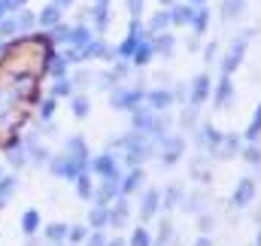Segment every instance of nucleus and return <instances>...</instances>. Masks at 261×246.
Listing matches in <instances>:
<instances>
[{
    "label": "nucleus",
    "instance_id": "1",
    "mask_svg": "<svg viewBox=\"0 0 261 246\" xmlns=\"http://www.w3.org/2000/svg\"><path fill=\"white\" fill-rule=\"evenodd\" d=\"M134 131L140 134H152L158 140H164V119L155 113V110H134Z\"/></svg>",
    "mask_w": 261,
    "mask_h": 246
},
{
    "label": "nucleus",
    "instance_id": "2",
    "mask_svg": "<svg viewBox=\"0 0 261 246\" xmlns=\"http://www.w3.org/2000/svg\"><path fill=\"white\" fill-rule=\"evenodd\" d=\"M140 101H143V91L140 88H119V91H113V110H137L140 107Z\"/></svg>",
    "mask_w": 261,
    "mask_h": 246
},
{
    "label": "nucleus",
    "instance_id": "3",
    "mask_svg": "<svg viewBox=\"0 0 261 246\" xmlns=\"http://www.w3.org/2000/svg\"><path fill=\"white\" fill-rule=\"evenodd\" d=\"M52 174H55V177H61V180H76V177H79V174H85V170H82V167H79V164H76V161L64 152V155L52 158Z\"/></svg>",
    "mask_w": 261,
    "mask_h": 246
},
{
    "label": "nucleus",
    "instance_id": "4",
    "mask_svg": "<svg viewBox=\"0 0 261 246\" xmlns=\"http://www.w3.org/2000/svg\"><path fill=\"white\" fill-rule=\"evenodd\" d=\"M91 167H94V174L100 177V180H122V174H119V164H116V158L107 152V155H97L94 161H91Z\"/></svg>",
    "mask_w": 261,
    "mask_h": 246
},
{
    "label": "nucleus",
    "instance_id": "5",
    "mask_svg": "<svg viewBox=\"0 0 261 246\" xmlns=\"http://www.w3.org/2000/svg\"><path fill=\"white\" fill-rule=\"evenodd\" d=\"M182 149H186V140H182V137H167V140H164L161 161H164V164H176L179 155H182Z\"/></svg>",
    "mask_w": 261,
    "mask_h": 246
},
{
    "label": "nucleus",
    "instance_id": "6",
    "mask_svg": "<svg viewBox=\"0 0 261 246\" xmlns=\"http://www.w3.org/2000/svg\"><path fill=\"white\" fill-rule=\"evenodd\" d=\"M158 207H161V194H158L155 188H149V191L143 194V201H140V219L149 222V219L158 213Z\"/></svg>",
    "mask_w": 261,
    "mask_h": 246
},
{
    "label": "nucleus",
    "instance_id": "7",
    "mask_svg": "<svg viewBox=\"0 0 261 246\" xmlns=\"http://www.w3.org/2000/svg\"><path fill=\"white\" fill-rule=\"evenodd\" d=\"M206 94H210V76H206V73H200V76H195V82H192L189 101H192L195 107H200V104L206 101Z\"/></svg>",
    "mask_w": 261,
    "mask_h": 246
},
{
    "label": "nucleus",
    "instance_id": "8",
    "mask_svg": "<svg viewBox=\"0 0 261 246\" xmlns=\"http://www.w3.org/2000/svg\"><path fill=\"white\" fill-rule=\"evenodd\" d=\"M67 155H70L82 170L88 167V152H85V140H82V137H70V143H67Z\"/></svg>",
    "mask_w": 261,
    "mask_h": 246
},
{
    "label": "nucleus",
    "instance_id": "9",
    "mask_svg": "<svg viewBox=\"0 0 261 246\" xmlns=\"http://www.w3.org/2000/svg\"><path fill=\"white\" fill-rule=\"evenodd\" d=\"M243 52H246V37H243V40H234V46H231V52H228L225 64H222V70H225V73H234L237 64L243 61Z\"/></svg>",
    "mask_w": 261,
    "mask_h": 246
},
{
    "label": "nucleus",
    "instance_id": "10",
    "mask_svg": "<svg viewBox=\"0 0 261 246\" xmlns=\"http://www.w3.org/2000/svg\"><path fill=\"white\" fill-rule=\"evenodd\" d=\"M146 97H149V110H155V113H161V110H167L173 104V91H167V88H155Z\"/></svg>",
    "mask_w": 261,
    "mask_h": 246
},
{
    "label": "nucleus",
    "instance_id": "11",
    "mask_svg": "<svg viewBox=\"0 0 261 246\" xmlns=\"http://www.w3.org/2000/svg\"><path fill=\"white\" fill-rule=\"evenodd\" d=\"M119 194H122V180H103V185L97 188V194H94V198H97V204H103V207H107V204H110L113 198H119Z\"/></svg>",
    "mask_w": 261,
    "mask_h": 246
},
{
    "label": "nucleus",
    "instance_id": "12",
    "mask_svg": "<svg viewBox=\"0 0 261 246\" xmlns=\"http://www.w3.org/2000/svg\"><path fill=\"white\" fill-rule=\"evenodd\" d=\"M252 198H255V183L246 177V180H240L237 188H234V204L237 207H246V204H252Z\"/></svg>",
    "mask_w": 261,
    "mask_h": 246
},
{
    "label": "nucleus",
    "instance_id": "13",
    "mask_svg": "<svg viewBox=\"0 0 261 246\" xmlns=\"http://www.w3.org/2000/svg\"><path fill=\"white\" fill-rule=\"evenodd\" d=\"M231 97H234V85H231V76L225 73L222 79H219V88H216V107L222 110V107H228L231 104Z\"/></svg>",
    "mask_w": 261,
    "mask_h": 246
},
{
    "label": "nucleus",
    "instance_id": "14",
    "mask_svg": "<svg viewBox=\"0 0 261 246\" xmlns=\"http://www.w3.org/2000/svg\"><path fill=\"white\" fill-rule=\"evenodd\" d=\"M125 222H128V198L119 194L116 207L110 210V225H125Z\"/></svg>",
    "mask_w": 261,
    "mask_h": 246
},
{
    "label": "nucleus",
    "instance_id": "15",
    "mask_svg": "<svg viewBox=\"0 0 261 246\" xmlns=\"http://www.w3.org/2000/svg\"><path fill=\"white\" fill-rule=\"evenodd\" d=\"M37 21L43 24V28H55V24H61V6H46L40 15H37Z\"/></svg>",
    "mask_w": 261,
    "mask_h": 246
},
{
    "label": "nucleus",
    "instance_id": "16",
    "mask_svg": "<svg viewBox=\"0 0 261 246\" xmlns=\"http://www.w3.org/2000/svg\"><path fill=\"white\" fill-rule=\"evenodd\" d=\"M173 46H176V40L170 37V34H158L155 40H152V49H155V55H173Z\"/></svg>",
    "mask_w": 261,
    "mask_h": 246
},
{
    "label": "nucleus",
    "instance_id": "17",
    "mask_svg": "<svg viewBox=\"0 0 261 246\" xmlns=\"http://www.w3.org/2000/svg\"><path fill=\"white\" fill-rule=\"evenodd\" d=\"M82 58H110V49L103 40H91L82 46Z\"/></svg>",
    "mask_w": 261,
    "mask_h": 246
},
{
    "label": "nucleus",
    "instance_id": "18",
    "mask_svg": "<svg viewBox=\"0 0 261 246\" xmlns=\"http://www.w3.org/2000/svg\"><path fill=\"white\" fill-rule=\"evenodd\" d=\"M152 55H155V49H152V43H146V40H140L130 58H134V64H140V67H146V64L152 61Z\"/></svg>",
    "mask_w": 261,
    "mask_h": 246
},
{
    "label": "nucleus",
    "instance_id": "19",
    "mask_svg": "<svg viewBox=\"0 0 261 246\" xmlns=\"http://www.w3.org/2000/svg\"><path fill=\"white\" fill-rule=\"evenodd\" d=\"M192 15H195V6H192V3H186V6H173V9H170V24H189Z\"/></svg>",
    "mask_w": 261,
    "mask_h": 246
},
{
    "label": "nucleus",
    "instance_id": "20",
    "mask_svg": "<svg viewBox=\"0 0 261 246\" xmlns=\"http://www.w3.org/2000/svg\"><path fill=\"white\" fill-rule=\"evenodd\" d=\"M213 155H216V158H222V161L234 158V155H237V137H222V143H219V149H216Z\"/></svg>",
    "mask_w": 261,
    "mask_h": 246
},
{
    "label": "nucleus",
    "instance_id": "21",
    "mask_svg": "<svg viewBox=\"0 0 261 246\" xmlns=\"http://www.w3.org/2000/svg\"><path fill=\"white\" fill-rule=\"evenodd\" d=\"M88 222H91V228H94V231H100L103 225H110V210H107L103 204H97V207L88 213Z\"/></svg>",
    "mask_w": 261,
    "mask_h": 246
},
{
    "label": "nucleus",
    "instance_id": "22",
    "mask_svg": "<svg viewBox=\"0 0 261 246\" xmlns=\"http://www.w3.org/2000/svg\"><path fill=\"white\" fill-rule=\"evenodd\" d=\"M67 43H73V46H85V43H91V31L85 28V24H76V28H70V40Z\"/></svg>",
    "mask_w": 261,
    "mask_h": 246
},
{
    "label": "nucleus",
    "instance_id": "23",
    "mask_svg": "<svg viewBox=\"0 0 261 246\" xmlns=\"http://www.w3.org/2000/svg\"><path fill=\"white\" fill-rule=\"evenodd\" d=\"M137 43H140V28L134 24V28H130V37L119 46V55H122V58H130V55H134V49H137Z\"/></svg>",
    "mask_w": 261,
    "mask_h": 246
},
{
    "label": "nucleus",
    "instance_id": "24",
    "mask_svg": "<svg viewBox=\"0 0 261 246\" xmlns=\"http://www.w3.org/2000/svg\"><path fill=\"white\" fill-rule=\"evenodd\" d=\"M167 24H170V12H167V9H158V12L152 15V21H149V28H152L155 34H164Z\"/></svg>",
    "mask_w": 261,
    "mask_h": 246
},
{
    "label": "nucleus",
    "instance_id": "25",
    "mask_svg": "<svg viewBox=\"0 0 261 246\" xmlns=\"http://www.w3.org/2000/svg\"><path fill=\"white\" fill-rule=\"evenodd\" d=\"M161 204H164L167 210L179 207V204H182V188H179V185H170V188H167V194L161 198Z\"/></svg>",
    "mask_w": 261,
    "mask_h": 246
},
{
    "label": "nucleus",
    "instance_id": "26",
    "mask_svg": "<svg viewBox=\"0 0 261 246\" xmlns=\"http://www.w3.org/2000/svg\"><path fill=\"white\" fill-rule=\"evenodd\" d=\"M192 24H195V34H203V31H206V24H210V9H206V6L195 9V15H192Z\"/></svg>",
    "mask_w": 261,
    "mask_h": 246
},
{
    "label": "nucleus",
    "instance_id": "27",
    "mask_svg": "<svg viewBox=\"0 0 261 246\" xmlns=\"http://www.w3.org/2000/svg\"><path fill=\"white\" fill-rule=\"evenodd\" d=\"M21 228H24V234H34V231L40 228V213H37V210H28V213L21 216Z\"/></svg>",
    "mask_w": 261,
    "mask_h": 246
},
{
    "label": "nucleus",
    "instance_id": "28",
    "mask_svg": "<svg viewBox=\"0 0 261 246\" xmlns=\"http://www.w3.org/2000/svg\"><path fill=\"white\" fill-rule=\"evenodd\" d=\"M70 107H73V116H76V119H85V116H88V97H85V94H76V97L70 101Z\"/></svg>",
    "mask_w": 261,
    "mask_h": 246
},
{
    "label": "nucleus",
    "instance_id": "29",
    "mask_svg": "<svg viewBox=\"0 0 261 246\" xmlns=\"http://www.w3.org/2000/svg\"><path fill=\"white\" fill-rule=\"evenodd\" d=\"M15 185H18L15 177H0V201H9L12 191H15Z\"/></svg>",
    "mask_w": 261,
    "mask_h": 246
},
{
    "label": "nucleus",
    "instance_id": "30",
    "mask_svg": "<svg viewBox=\"0 0 261 246\" xmlns=\"http://www.w3.org/2000/svg\"><path fill=\"white\" fill-rule=\"evenodd\" d=\"M140 180H143V170H140V167H134V170H130V177L122 183V194H130V191L140 185Z\"/></svg>",
    "mask_w": 261,
    "mask_h": 246
},
{
    "label": "nucleus",
    "instance_id": "31",
    "mask_svg": "<svg viewBox=\"0 0 261 246\" xmlns=\"http://www.w3.org/2000/svg\"><path fill=\"white\" fill-rule=\"evenodd\" d=\"M15 24H18L21 31H28V28H34V24H37V15H34V12H28V9H18Z\"/></svg>",
    "mask_w": 261,
    "mask_h": 246
},
{
    "label": "nucleus",
    "instance_id": "32",
    "mask_svg": "<svg viewBox=\"0 0 261 246\" xmlns=\"http://www.w3.org/2000/svg\"><path fill=\"white\" fill-rule=\"evenodd\" d=\"M67 231H70L67 225H49V228H46V237L55 240V243H61V240L67 237Z\"/></svg>",
    "mask_w": 261,
    "mask_h": 246
},
{
    "label": "nucleus",
    "instance_id": "33",
    "mask_svg": "<svg viewBox=\"0 0 261 246\" xmlns=\"http://www.w3.org/2000/svg\"><path fill=\"white\" fill-rule=\"evenodd\" d=\"M203 140H206V146L216 152V149H219V143H222V134H219L216 128H203Z\"/></svg>",
    "mask_w": 261,
    "mask_h": 246
},
{
    "label": "nucleus",
    "instance_id": "34",
    "mask_svg": "<svg viewBox=\"0 0 261 246\" xmlns=\"http://www.w3.org/2000/svg\"><path fill=\"white\" fill-rule=\"evenodd\" d=\"M15 31H18L15 18H0V40H9V37H12Z\"/></svg>",
    "mask_w": 261,
    "mask_h": 246
},
{
    "label": "nucleus",
    "instance_id": "35",
    "mask_svg": "<svg viewBox=\"0 0 261 246\" xmlns=\"http://www.w3.org/2000/svg\"><path fill=\"white\" fill-rule=\"evenodd\" d=\"M130 246H152V237H149V231H146V228H137V231L130 234Z\"/></svg>",
    "mask_w": 261,
    "mask_h": 246
},
{
    "label": "nucleus",
    "instance_id": "36",
    "mask_svg": "<svg viewBox=\"0 0 261 246\" xmlns=\"http://www.w3.org/2000/svg\"><path fill=\"white\" fill-rule=\"evenodd\" d=\"M76 188H79L82 198H91V177H88V174H79V177H76Z\"/></svg>",
    "mask_w": 261,
    "mask_h": 246
},
{
    "label": "nucleus",
    "instance_id": "37",
    "mask_svg": "<svg viewBox=\"0 0 261 246\" xmlns=\"http://www.w3.org/2000/svg\"><path fill=\"white\" fill-rule=\"evenodd\" d=\"M9 161H12L15 167H21V164L28 161V152H24V146H12V149H9Z\"/></svg>",
    "mask_w": 261,
    "mask_h": 246
},
{
    "label": "nucleus",
    "instance_id": "38",
    "mask_svg": "<svg viewBox=\"0 0 261 246\" xmlns=\"http://www.w3.org/2000/svg\"><path fill=\"white\" fill-rule=\"evenodd\" d=\"M258 134H261V104H258V110H255V116H252V125H249L246 137L249 140H258Z\"/></svg>",
    "mask_w": 261,
    "mask_h": 246
},
{
    "label": "nucleus",
    "instance_id": "39",
    "mask_svg": "<svg viewBox=\"0 0 261 246\" xmlns=\"http://www.w3.org/2000/svg\"><path fill=\"white\" fill-rule=\"evenodd\" d=\"M243 158H246L249 164H261V149L255 146V143H249V146L243 149Z\"/></svg>",
    "mask_w": 261,
    "mask_h": 246
},
{
    "label": "nucleus",
    "instance_id": "40",
    "mask_svg": "<svg viewBox=\"0 0 261 246\" xmlns=\"http://www.w3.org/2000/svg\"><path fill=\"white\" fill-rule=\"evenodd\" d=\"M52 94H55V97H70V94H73V85L64 82V79H58V82H55V88H52Z\"/></svg>",
    "mask_w": 261,
    "mask_h": 246
},
{
    "label": "nucleus",
    "instance_id": "41",
    "mask_svg": "<svg viewBox=\"0 0 261 246\" xmlns=\"http://www.w3.org/2000/svg\"><path fill=\"white\" fill-rule=\"evenodd\" d=\"M182 128H197V107L195 104L182 113Z\"/></svg>",
    "mask_w": 261,
    "mask_h": 246
},
{
    "label": "nucleus",
    "instance_id": "42",
    "mask_svg": "<svg viewBox=\"0 0 261 246\" xmlns=\"http://www.w3.org/2000/svg\"><path fill=\"white\" fill-rule=\"evenodd\" d=\"M49 37H52L55 43H64V40H70V28H64V24H55Z\"/></svg>",
    "mask_w": 261,
    "mask_h": 246
},
{
    "label": "nucleus",
    "instance_id": "43",
    "mask_svg": "<svg viewBox=\"0 0 261 246\" xmlns=\"http://www.w3.org/2000/svg\"><path fill=\"white\" fill-rule=\"evenodd\" d=\"M182 207H186V210H195V213H200V210H203V194H192L189 201H182Z\"/></svg>",
    "mask_w": 261,
    "mask_h": 246
},
{
    "label": "nucleus",
    "instance_id": "44",
    "mask_svg": "<svg viewBox=\"0 0 261 246\" xmlns=\"http://www.w3.org/2000/svg\"><path fill=\"white\" fill-rule=\"evenodd\" d=\"M40 116H43V119H52V116H55V97H46V104L40 107Z\"/></svg>",
    "mask_w": 261,
    "mask_h": 246
},
{
    "label": "nucleus",
    "instance_id": "45",
    "mask_svg": "<svg viewBox=\"0 0 261 246\" xmlns=\"http://www.w3.org/2000/svg\"><path fill=\"white\" fill-rule=\"evenodd\" d=\"M222 12H225V18H228V21H231V18H234V15H237V12H240V0H228V3H225V9H222Z\"/></svg>",
    "mask_w": 261,
    "mask_h": 246
},
{
    "label": "nucleus",
    "instance_id": "46",
    "mask_svg": "<svg viewBox=\"0 0 261 246\" xmlns=\"http://www.w3.org/2000/svg\"><path fill=\"white\" fill-rule=\"evenodd\" d=\"M67 237H70L73 243H82V240H85V228H79V225H76V228H70V231H67Z\"/></svg>",
    "mask_w": 261,
    "mask_h": 246
},
{
    "label": "nucleus",
    "instance_id": "47",
    "mask_svg": "<svg viewBox=\"0 0 261 246\" xmlns=\"http://www.w3.org/2000/svg\"><path fill=\"white\" fill-rule=\"evenodd\" d=\"M85 246H107V237H103L100 231H94V234L88 237V243H85Z\"/></svg>",
    "mask_w": 261,
    "mask_h": 246
},
{
    "label": "nucleus",
    "instance_id": "48",
    "mask_svg": "<svg viewBox=\"0 0 261 246\" xmlns=\"http://www.w3.org/2000/svg\"><path fill=\"white\" fill-rule=\"evenodd\" d=\"M49 64H52V76L61 79V76H64V61H49Z\"/></svg>",
    "mask_w": 261,
    "mask_h": 246
},
{
    "label": "nucleus",
    "instance_id": "49",
    "mask_svg": "<svg viewBox=\"0 0 261 246\" xmlns=\"http://www.w3.org/2000/svg\"><path fill=\"white\" fill-rule=\"evenodd\" d=\"M210 228H213V219H210V216H200V231L210 234Z\"/></svg>",
    "mask_w": 261,
    "mask_h": 246
},
{
    "label": "nucleus",
    "instance_id": "50",
    "mask_svg": "<svg viewBox=\"0 0 261 246\" xmlns=\"http://www.w3.org/2000/svg\"><path fill=\"white\" fill-rule=\"evenodd\" d=\"M24 3L28 0H6V9H15L18 12V9H24Z\"/></svg>",
    "mask_w": 261,
    "mask_h": 246
},
{
    "label": "nucleus",
    "instance_id": "51",
    "mask_svg": "<svg viewBox=\"0 0 261 246\" xmlns=\"http://www.w3.org/2000/svg\"><path fill=\"white\" fill-rule=\"evenodd\" d=\"M203 58H206V64H210L213 58H216V43H210V46H206V52H203Z\"/></svg>",
    "mask_w": 261,
    "mask_h": 246
},
{
    "label": "nucleus",
    "instance_id": "52",
    "mask_svg": "<svg viewBox=\"0 0 261 246\" xmlns=\"http://www.w3.org/2000/svg\"><path fill=\"white\" fill-rule=\"evenodd\" d=\"M140 3H143V0H130V3H128V6H130V15H134V18L140 15Z\"/></svg>",
    "mask_w": 261,
    "mask_h": 246
},
{
    "label": "nucleus",
    "instance_id": "53",
    "mask_svg": "<svg viewBox=\"0 0 261 246\" xmlns=\"http://www.w3.org/2000/svg\"><path fill=\"white\" fill-rule=\"evenodd\" d=\"M6 12H9L6 9V0H0V18H6Z\"/></svg>",
    "mask_w": 261,
    "mask_h": 246
},
{
    "label": "nucleus",
    "instance_id": "54",
    "mask_svg": "<svg viewBox=\"0 0 261 246\" xmlns=\"http://www.w3.org/2000/svg\"><path fill=\"white\" fill-rule=\"evenodd\" d=\"M195 246H210V237H206V234H203V237H200V240H197Z\"/></svg>",
    "mask_w": 261,
    "mask_h": 246
},
{
    "label": "nucleus",
    "instance_id": "55",
    "mask_svg": "<svg viewBox=\"0 0 261 246\" xmlns=\"http://www.w3.org/2000/svg\"><path fill=\"white\" fill-rule=\"evenodd\" d=\"M70 3H73V0H55V6H61V9H64V6H70Z\"/></svg>",
    "mask_w": 261,
    "mask_h": 246
},
{
    "label": "nucleus",
    "instance_id": "56",
    "mask_svg": "<svg viewBox=\"0 0 261 246\" xmlns=\"http://www.w3.org/2000/svg\"><path fill=\"white\" fill-rule=\"evenodd\" d=\"M107 246H125L122 240H107Z\"/></svg>",
    "mask_w": 261,
    "mask_h": 246
},
{
    "label": "nucleus",
    "instance_id": "57",
    "mask_svg": "<svg viewBox=\"0 0 261 246\" xmlns=\"http://www.w3.org/2000/svg\"><path fill=\"white\" fill-rule=\"evenodd\" d=\"M161 3H167V6H173V0H161Z\"/></svg>",
    "mask_w": 261,
    "mask_h": 246
},
{
    "label": "nucleus",
    "instance_id": "58",
    "mask_svg": "<svg viewBox=\"0 0 261 246\" xmlns=\"http://www.w3.org/2000/svg\"><path fill=\"white\" fill-rule=\"evenodd\" d=\"M94 3H110V0H94Z\"/></svg>",
    "mask_w": 261,
    "mask_h": 246
},
{
    "label": "nucleus",
    "instance_id": "59",
    "mask_svg": "<svg viewBox=\"0 0 261 246\" xmlns=\"http://www.w3.org/2000/svg\"><path fill=\"white\" fill-rule=\"evenodd\" d=\"M192 3H203V0H192Z\"/></svg>",
    "mask_w": 261,
    "mask_h": 246
},
{
    "label": "nucleus",
    "instance_id": "60",
    "mask_svg": "<svg viewBox=\"0 0 261 246\" xmlns=\"http://www.w3.org/2000/svg\"><path fill=\"white\" fill-rule=\"evenodd\" d=\"M258 246H261V234H258Z\"/></svg>",
    "mask_w": 261,
    "mask_h": 246
},
{
    "label": "nucleus",
    "instance_id": "61",
    "mask_svg": "<svg viewBox=\"0 0 261 246\" xmlns=\"http://www.w3.org/2000/svg\"><path fill=\"white\" fill-rule=\"evenodd\" d=\"M0 207H3V201H0Z\"/></svg>",
    "mask_w": 261,
    "mask_h": 246
}]
</instances>
